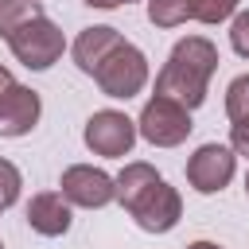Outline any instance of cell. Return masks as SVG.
I'll return each mask as SVG.
<instances>
[{
	"mask_svg": "<svg viewBox=\"0 0 249 249\" xmlns=\"http://www.w3.org/2000/svg\"><path fill=\"white\" fill-rule=\"evenodd\" d=\"M214 70H218V47L206 35H187L171 47L163 70L156 74V97H171L183 109H198L206 101Z\"/></svg>",
	"mask_w": 249,
	"mask_h": 249,
	"instance_id": "cell-1",
	"label": "cell"
},
{
	"mask_svg": "<svg viewBox=\"0 0 249 249\" xmlns=\"http://www.w3.org/2000/svg\"><path fill=\"white\" fill-rule=\"evenodd\" d=\"M237 4H241V0H195V19L214 27V23L230 19V16L237 12Z\"/></svg>",
	"mask_w": 249,
	"mask_h": 249,
	"instance_id": "cell-17",
	"label": "cell"
},
{
	"mask_svg": "<svg viewBox=\"0 0 249 249\" xmlns=\"http://www.w3.org/2000/svg\"><path fill=\"white\" fill-rule=\"evenodd\" d=\"M19 191H23V175H19V167H16L12 160L0 156V210L16 206V202H19Z\"/></svg>",
	"mask_w": 249,
	"mask_h": 249,
	"instance_id": "cell-16",
	"label": "cell"
},
{
	"mask_svg": "<svg viewBox=\"0 0 249 249\" xmlns=\"http://www.w3.org/2000/svg\"><path fill=\"white\" fill-rule=\"evenodd\" d=\"M39 16H43L39 0H0V39H12L19 27H27Z\"/></svg>",
	"mask_w": 249,
	"mask_h": 249,
	"instance_id": "cell-13",
	"label": "cell"
},
{
	"mask_svg": "<svg viewBox=\"0 0 249 249\" xmlns=\"http://www.w3.org/2000/svg\"><path fill=\"white\" fill-rule=\"evenodd\" d=\"M58 187H62V198L82 210H101V206L117 202V179L93 163H70L62 171Z\"/></svg>",
	"mask_w": 249,
	"mask_h": 249,
	"instance_id": "cell-6",
	"label": "cell"
},
{
	"mask_svg": "<svg viewBox=\"0 0 249 249\" xmlns=\"http://www.w3.org/2000/svg\"><path fill=\"white\" fill-rule=\"evenodd\" d=\"M233 171H237V156H233V148H226V144H202V148H195V156L187 160V183H191L198 195H218V191H226L230 179H233Z\"/></svg>",
	"mask_w": 249,
	"mask_h": 249,
	"instance_id": "cell-7",
	"label": "cell"
},
{
	"mask_svg": "<svg viewBox=\"0 0 249 249\" xmlns=\"http://www.w3.org/2000/svg\"><path fill=\"white\" fill-rule=\"evenodd\" d=\"M43 117V101L31 86H16L12 97L0 105V136H27Z\"/></svg>",
	"mask_w": 249,
	"mask_h": 249,
	"instance_id": "cell-11",
	"label": "cell"
},
{
	"mask_svg": "<svg viewBox=\"0 0 249 249\" xmlns=\"http://www.w3.org/2000/svg\"><path fill=\"white\" fill-rule=\"evenodd\" d=\"M8 47H12V54H16L19 66H27V70H51L62 58V51H66V35H62V27L54 19L39 16L27 27H19L8 39Z\"/></svg>",
	"mask_w": 249,
	"mask_h": 249,
	"instance_id": "cell-3",
	"label": "cell"
},
{
	"mask_svg": "<svg viewBox=\"0 0 249 249\" xmlns=\"http://www.w3.org/2000/svg\"><path fill=\"white\" fill-rule=\"evenodd\" d=\"M187 249H222V245H218V241H191Z\"/></svg>",
	"mask_w": 249,
	"mask_h": 249,
	"instance_id": "cell-22",
	"label": "cell"
},
{
	"mask_svg": "<svg viewBox=\"0 0 249 249\" xmlns=\"http://www.w3.org/2000/svg\"><path fill=\"white\" fill-rule=\"evenodd\" d=\"M148 19L152 27H179L195 19V0H148Z\"/></svg>",
	"mask_w": 249,
	"mask_h": 249,
	"instance_id": "cell-14",
	"label": "cell"
},
{
	"mask_svg": "<svg viewBox=\"0 0 249 249\" xmlns=\"http://www.w3.org/2000/svg\"><path fill=\"white\" fill-rule=\"evenodd\" d=\"M74 214H70V202L62 198V191H39L31 195L27 202V226L39 233V237H62L70 230Z\"/></svg>",
	"mask_w": 249,
	"mask_h": 249,
	"instance_id": "cell-10",
	"label": "cell"
},
{
	"mask_svg": "<svg viewBox=\"0 0 249 249\" xmlns=\"http://www.w3.org/2000/svg\"><path fill=\"white\" fill-rule=\"evenodd\" d=\"M230 148H233V156H245L249 160V121H237L230 128Z\"/></svg>",
	"mask_w": 249,
	"mask_h": 249,
	"instance_id": "cell-19",
	"label": "cell"
},
{
	"mask_svg": "<svg viewBox=\"0 0 249 249\" xmlns=\"http://www.w3.org/2000/svg\"><path fill=\"white\" fill-rule=\"evenodd\" d=\"M0 249H4V241H0Z\"/></svg>",
	"mask_w": 249,
	"mask_h": 249,
	"instance_id": "cell-25",
	"label": "cell"
},
{
	"mask_svg": "<svg viewBox=\"0 0 249 249\" xmlns=\"http://www.w3.org/2000/svg\"><path fill=\"white\" fill-rule=\"evenodd\" d=\"M245 195H249V171H245Z\"/></svg>",
	"mask_w": 249,
	"mask_h": 249,
	"instance_id": "cell-23",
	"label": "cell"
},
{
	"mask_svg": "<svg viewBox=\"0 0 249 249\" xmlns=\"http://www.w3.org/2000/svg\"><path fill=\"white\" fill-rule=\"evenodd\" d=\"M16 86H19V82L12 78V70H8V66H0V105L12 97V89H16Z\"/></svg>",
	"mask_w": 249,
	"mask_h": 249,
	"instance_id": "cell-20",
	"label": "cell"
},
{
	"mask_svg": "<svg viewBox=\"0 0 249 249\" xmlns=\"http://www.w3.org/2000/svg\"><path fill=\"white\" fill-rule=\"evenodd\" d=\"M124 43V35L117 31V27H105V23H93V27H82L78 31V39L70 43V54H74V66L82 70V74H97V66L117 51Z\"/></svg>",
	"mask_w": 249,
	"mask_h": 249,
	"instance_id": "cell-9",
	"label": "cell"
},
{
	"mask_svg": "<svg viewBox=\"0 0 249 249\" xmlns=\"http://www.w3.org/2000/svg\"><path fill=\"white\" fill-rule=\"evenodd\" d=\"M93 82H97V89H101L105 97H117V101L136 97V93L148 86V58H144V51L124 39V43L97 66Z\"/></svg>",
	"mask_w": 249,
	"mask_h": 249,
	"instance_id": "cell-2",
	"label": "cell"
},
{
	"mask_svg": "<svg viewBox=\"0 0 249 249\" xmlns=\"http://www.w3.org/2000/svg\"><path fill=\"white\" fill-rule=\"evenodd\" d=\"M191 109H183L179 101L171 97H152L144 101L140 109V121H136V132L152 144V148H179L187 136H191Z\"/></svg>",
	"mask_w": 249,
	"mask_h": 249,
	"instance_id": "cell-4",
	"label": "cell"
},
{
	"mask_svg": "<svg viewBox=\"0 0 249 249\" xmlns=\"http://www.w3.org/2000/svg\"><path fill=\"white\" fill-rule=\"evenodd\" d=\"M128 214L136 218V226H140L144 233H167V230H175L179 218H183V198H179V191H175L167 179H160Z\"/></svg>",
	"mask_w": 249,
	"mask_h": 249,
	"instance_id": "cell-8",
	"label": "cell"
},
{
	"mask_svg": "<svg viewBox=\"0 0 249 249\" xmlns=\"http://www.w3.org/2000/svg\"><path fill=\"white\" fill-rule=\"evenodd\" d=\"M163 175L152 167V163H144V160H132V163H124V171L117 175V202L124 206V210H132L156 183H160Z\"/></svg>",
	"mask_w": 249,
	"mask_h": 249,
	"instance_id": "cell-12",
	"label": "cell"
},
{
	"mask_svg": "<svg viewBox=\"0 0 249 249\" xmlns=\"http://www.w3.org/2000/svg\"><path fill=\"white\" fill-rule=\"evenodd\" d=\"M226 117L237 124V121H249V74L233 78L226 86Z\"/></svg>",
	"mask_w": 249,
	"mask_h": 249,
	"instance_id": "cell-15",
	"label": "cell"
},
{
	"mask_svg": "<svg viewBox=\"0 0 249 249\" xmlns=\"http://www.w3.org/2000/svg\"><path fill=\"white\" fill-rule=\"evenodd\" d=\"M230 47H233L241 58H249V8L233 16V23H230Z\"/></svg>",
	"mask_w": 249,
	"mask_h": 249,
	"instance_id": "cell-18",
	"label": "cell"
},
{
	"mask_svg": "<svg viewBox=\"0 0 249 249\" xmlns=\"http://www.w3.org/2000/svg\"><path fill=\"white\" fill-rule=\"evenodd\" d=\"M82 4H89V8H101V12H109V8H121V0H82Z\"/></svg>",
	"mask_w": 249,
	"mask_h": 249,
	"instance_id": "cell-21",
	"label": "cell"
},
{
	"mask_svg": "<svg viewBox=\"0 0 249 249\" xmlns=\"http://www.w3.org/2000/svg\"><path fill=\"white\" fill-rule=\"evenodd\" d=\"M136 121H128L121 109H97L86 128H82V140L93 156H105V160H124L136 144Z\"/></svg>",
	"mask_w": 249,
	"mask_h": 249,
	"instance_id": "cell-5",
	"label": "cell"
},
{
	"mask_svg": "<svg viewBox=\"0 0 249 249\" xmlns=\"http://www.w3.org/2000/svg\"><path fill=\"white\" fill-rule=\"evenodd\" d=\"M121 4H136V0H121Z\"/></svg>",
	"mask_w": 249,
	"mask_h": 249,
	"instance_id": "cell-24",
	"label": "cell"
}]
</instances>
